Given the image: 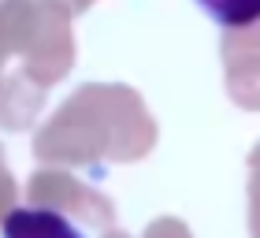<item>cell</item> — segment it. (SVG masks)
<instances>
[{"instance_id": "1", "label": "cell", "mask_w": 260, "mask_h": 238, "mask_svg": "<svg viewBox=\"0 0 260 238\" xmlns=\"http://www.w3.org/2000/svg\"><path fill=\"white\" fill-rule=\"evenodd\" d=\"M0 238H86V234L52 209H15L0 223Z\"/></svg>"}, {"instance_id": "2", "label": "cell", "mask_w": 260, "mask_h": 238, "mask_svg": "<svg viewBox=\"0 0 260 238\" xmlns=\"http://www.w3.org/2000/svg\"><path fill=\"white\" fill-rule=\"evenodd\" d=\"M197 8L223 30H242L260 22V0H197Z\"/></svg>"}]
</instances>
